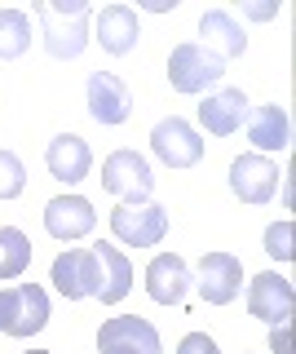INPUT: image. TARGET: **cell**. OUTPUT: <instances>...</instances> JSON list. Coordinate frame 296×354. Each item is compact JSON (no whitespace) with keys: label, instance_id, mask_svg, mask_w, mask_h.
<instances>
[{"label":"cell","instance_id":"obj_10","mask_svg":"<svg viewBox=\"0 0 296 354\" xmlns=\"http://www.w3.org/2000/svg\"><path fill=\"white\" fill-rule=\"evenodd\" d=\"M89 115L97 124H124L133 115V93L128 84L111 71H93L89 75Z\"/></svg>","mask_w":296,"mask_h":354},{"label":"cell","instance_id":"obj_23","mask_svg":"<svg viewBox=\"0 0 296 354\" xmlns=\"http://www.w3.org/2000/svg\"><path fill=\"white\" fill-rule=\"evenodd\" d=\"M27 191V169L14 151H0V199H18Z\"/></svg>","mask_w":296,"mask_h":354},{"label":"cell","instance_id":"obj_4","mask_svg":"<svg viewBox=\"0 0 296 354\" xmlns=\"http://www.w3.org/2000/svg\"><path fill=\"white\" fill-rule=\"evenodd\" d=\"M102 186L111 195H119L124 204H146L155 191V173H150L146 155L137 151H111L102 164Z\"/></svg>","mask_w":296,"mask_h":354},{"label":"cell","instance_id":"obj_20","mask_svg":"<svg viewBox=\"0 0 296 354\" xmlns=\"http://www.w3.org/2000/svg\"><path fill=\"white\" fill-rule=\"evenodd\" d=\"M199 44L204 49H213L217 58H239V53L248 49V36H244V27L235 22V14L230 9H208V14L199 18Z\"/></svg>","mask_w":296,"mask_h":354},{"label":"cell","instance_id":"obj_25","mask_svg":"<svg viewBox=\"0 0 296 354\" xmlns=\"http://www.w3.org/2000/svg\"><path fill=\"white\" fill-rule=\"evenodd\" d=\"M177 354H221V350H217V341L208 332H190V337H181Z\"/></svg>","mask_w":296,"mask_h":354},{"label":"cell","instance_id":"obj_12","mask_svg":"<svg viewBox=\"0 0 296 354\" xmlns=\"http://www.w3.org/2000/svg\"><path fill=\"white\" fill-rule=\"evenodd\" d=\"M244 120H248L244 88H217V93H208L199 102V124H204V133H213V138H230V133H239Z\"/></svg>","mask_w":296,"mask_h":354},{"label":"cell","instance_id":"obj_17","mask_svg":"<svg viewBox=\"0 0 296 354\" xmlns=\"http://www.w3.org/2000/svg\"><path fill=\"white\" fill-rule=\"evenodd\" d=\"M186 288H190V266H186L177 252H159V257L146 266V292H150V301L181 306Z\"/></svg>","mask_w":296,"mask_h":354},{"label":"cell","instance_id":"obj_8","mask_svg":"<svg viewBox=\"0 0 296 354\" xmlns=\"http://www.w3.org/2000/svg\"><path fill=\"white\" fill-rule=\"evenodd\" d=\"M230 191H235L244 204H270L274 191H279V164L270 155H239L230 164Z\"/></svg>","mask_w":296,"mask_h":354},{"label":"cell","instance_id":"obj_26","mask_svg":"<svg viewBox=\"0 0 296 354\" xmlns=\"http://www.w3.org/2000/svg\"><path fill=\"white\" fill-rule=\"evenodd\" d=\"M244 14L257 18V22H261V18H274V14H279V0H270V5H244Z\"/></svg>","mask_w":296,"mask_h":354},{"label":"cell","instance_id":"obj_13","mask_svg":"<svg viewBox=\"0 0 296 354\" xmlns=\"http://www.w3.org/2000/svg\"><path fill=\"white\" fill-rule=\"evenodd\" d=\"M93 261H97V288H93V297L102 306L124 301L128 288H133V266H128V257L115 248V243H93Z\"/></svg>","mask_w":296,"mask_h":354},{"label":"cell","instance_id":"obj_18","mask_svg":"<svg viewBox=\"0 0 296 354\" xmlns=\"http://www.w3.org/2000/svg\"><path fill=\"white\" fill-rule=\"evenodd\" d=\"M248 142L257 147V155L266 151H288L292 142V120L279 102H266L257 111H248Z\"/></svg>","mask_w":296,"mask_h":354},{"label":"cell","instance_id":"obj_22","mask_svg":"<svg viewBox=\"0 0 296 354\" xmlns=\"http://www.w3.org/2000/svg\"><path fill=\"white\" fill-rule=\"evenodd\" d=\"M31 266V239L18 226H0V279H18Z\"/></svg>","mask_w":296,"mask_h":354},{"label":"cell","instance_id":"obj_14","mask_svg":"<svg viewBox=\"0 0 296 354\" xmlns=\"http://www.w3.org/2000/svg\"><path fill=\"white\" fill-rule=\"evenodd\" d=\"M106 346H119L128 354H164L159 346V332L146 324L141 315H119V319H106L102 332H97V350Z\"/></svg>","mask_w":296,"mask_h":354},{"label":"cell","instance_id":"obj_21","mask_svg":"<svg viewBox=\"0 0 296 354\" xmlns=\"http://www.w3.org/2000/svg\"><path fill=\"white\" fill-rule=\"evenodd\" d=\"M31 49V18L23 9H0V62H14Z\"/></svg>","mask_w":296,"mask_h":354},{"label":"cell","instance_id":"obj_11","mask_svg":"<svg viewBox=\"0 0 296 354\" xmlns=\"http://www.w3.org/2000/svg\"><path fill=\"white\" fill-rule=\"evenodd\" d=\"M97 226V213H93V204L84 195H58V199H49L45 204V230L53 239H84L89 230Z\"/></svg>","mask_w":296,"mask_h":354},{"label":"cell","instance_id":"obj_19","mask_svg":"<svg viewBox=\"0 0 296 354\" xmlns=\"http://www.w3.org/2000/svg\"><path fill=\"white\" fill-rule=\"evenodd\" d=\"M137 36H141V22H137V9H128V5H106L102 14H97V44H102L106 53H128V49H137Z\"/></svg>","mask_w":296,"mask_h":354},{"label":"cell","instance_id":"obj_9","mask_svg":"<svg viewBox=\"0 0 296 354\" xmlns=\"http://www.w3.org/2000/svg\"><path fill=\"white\" fill-rule=\"evenodd\" d=\"M292 306H296V288L283 279V274H257V279L248 283V310H252V319H266V324H288L292 319Z\"/></svg>","mask_w":296,"mask_h":354},{"label":"cell","instance_id":"obj_28","mask_svg":"<svg viewBox=\"0 0 296 354\" xmlns=\"http://www.w3.org/2000/svg\"><path fill=\"white\" fill-rule=\"evenodd\" d=\"M102 354H128V350H119V346H106V350H102Z\"/></svg>","mask_w":296,"mask_h":354},{"label":"cell","instance_id":"obj_6","mask_svg":"<svg viewBox=\"0 0 296 354\" xmlns=\"http://www.w3.org/2000/svg\"><path fill=\"white\" fill-rule=\"evenodd\" d=\"M190 283H199V297L208 306H230L244 292V266H239V257H230V252H204Z\"/></svg>","mask_w":296,"mask_h":354},{"label":"cell","instance_id":"obj_16","mask_svg":"<svg viewBox=\"0 0 296 354\" xmlns=\"http://www.w3.org/2000/svg\"><path fill=\"white\" fill-rule=\"evenodd\" d=\"M45 164H49V173L58 177V182H84L93 169V151H89V142L80 138V133H58V138L49 142V151H45Z\"/></svg>","mask_w":296,"mask_h":354},{"label":"cell","instance_id":"obj_27","mask_svg":"<svg viewBox=\"0 0 296 354\" xmlns=\"http://www.w3.org/2000/svg\"><path fill=\"white\" fill-rule=\"evenodd\" d=\"M288 341H292V337H288V324H279V328L270 332V346H274V354H288Z\"/></svg>","mask_w":296,"mask_h":354},{"label":"cell","instance_id":"obj_24","mask_svg":"<svg viewBox=\"0 0 296 354\" xmlns=\"http://www.w3.org/2000/svg\"><path fill=\"white\" fill-rule=\"evenodd\" d=\"M292 239H296V226H292V221H274V226L266 230V252H270L274 261H292L296 257Z\"/></svg>","mask_w":296,"mask_h":354},{"label":"cell","instance_id":"obj_2","mask_svg":"<svg viewBox=\"0 0 296 354\" xmlns=\"http://www.w3.org/2000/svg\"><path fill=\"white\" fill-rule=\"evenodd\" d=\"M221 75H226V58H217L199 40H186L168 53V84L177 93H208L213 84H221Z\"/></svg>","mask_w":296,"mask_h":354},{"label":"cell","instance_id":"obj_1","mask_svg":"<svg viewBox=\"0 0 296 354\" xmlns=\"http://www.w3.org/2000/svg\"><path fill=\"white\" fill-rule=\"evenodd\" d=\"M40 36L53 58H80L89 44V5L84 0H40Z\"/></svg>","mask_w":296,"mask_h":354},{"label":"cell","instance_id":"obj_15","mask_svg":"<svg viewBox=\"0 0 296 354\" xmlns=\"http://www.w3.org/2000/svg\"><path fill=\"white\" fill-rule=\"evenodd\" d=\"M53 283L67 301H84L93 297L97 288V261H93V248H67L58 261H53Z\"/></svg>","mask_w":296,"mask_h":354},{"label":"cell","instance_id":"obj_5","mask_svg":"<svg viewBox=\"0 0 296 354\" xmlns=\"http://www.w3.org/2000/svg\"><path fill=\"white\" fill-rule=\"evenodd\" d=\"M111 235L128 248H155L168 235V213L159 204H119L111 213Z\"/></svg>","mask_w":296,"mask_h":354},{"label":"cell","instance_id":"obj_3","mask_svg":"<svg viewBox=\"0 0 296 354\" xmlns=\"http://www.w3.org/2000/svg\"><path fill=\"white\" fill-rule=\"evenodd\" d=\"M49 324V297L36 283L0 288V332L9 337H31Z\"/></svg>","mask_w":296,"mask_h":354},{"label":"cell","instance_id":"obj_7","mask_svg":"<svg viewBox=\"0 0 296 354\" xmlns=\"http://www.w3.org/2000/svg\"><path fill=\"white\" fill-rule=\"evenodd\" d=\"M150 151H155L168 169H190V164L204 160V138L186 124L181 115H168L150 129Z\"/></svg>","mask_w":296,"mask_h":354},{"label":"cell","instance_id":"obj_29","mask_svg":"<svg viewBox=\"0 0 296 354\" xmlns=\"http://www.w3.org/2000/svg\"><path fill=\"white\" fill-rule=\"evenodd\" d=\"M27 354H53V350H27Z\"/></svg>","mask_w":296,"mask_h":354}]
</instances>
